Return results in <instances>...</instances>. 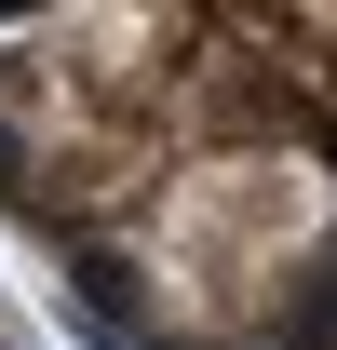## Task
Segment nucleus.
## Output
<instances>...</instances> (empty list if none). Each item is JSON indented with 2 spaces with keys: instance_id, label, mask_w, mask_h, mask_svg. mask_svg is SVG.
Instances as JSON below:
<instances>
[{
  "instance_id": "obj_1",
  "label": "nucleus",
  "mask_w": 337,
  "mask_h": 350,
  "mask_svg": "<svg viewBox=\"0 0 337 350\" xmlns=\"http://www.w3.org/2000/svg\"><path fill=\"white\" fill-rule=\"evenodd\" d=\"M122 229H135V269H149V310L175 337H256L297 297V269L324 256V229H337V162L297 148V135L175 148L162 189Z\"/></svg>"
},
{
  "instance_id": "obj_3",
  "label": "nucleus",
  "mask_w": 337,
  "mask_h": 350,
  "mask_svg": "<svg viewBox=\"0 0 337 350\" xmlns=\"http://www.w3.org/2000/svg\"><path fill=\"white\" fill-rule=\"evenodd\" d=\"M297 81L324 94V122H337V41H324V54H310V68H297Z\"/></svg>"
},
{
  "instance_id": "obj_2",
  "label": "nucleus",
  "mask_w": 337,
  "mask_h": 350,
  "mask_svg": "<svg viewBox=\"0 0 337 350\" xmlns=\"http://www.w3.org/2000/svg\"><path fill=\"white\" fill-rule=\"evenodd\" d=\"M270 41H284V54H324L337 41V0H270Z\"/></svg>"
}]
</instances>
